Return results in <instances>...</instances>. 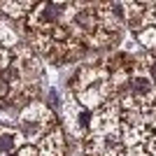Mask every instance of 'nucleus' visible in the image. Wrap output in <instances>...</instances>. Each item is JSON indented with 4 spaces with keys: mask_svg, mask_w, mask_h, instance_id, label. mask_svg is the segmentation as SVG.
<instances>
[{
    "mask_svg": "<svg viewBox=\"0 0 156 156\" xmlns=\"http://www.w3.org/2000/svg\"><path fill=\"white\" fill-rule=\"evenodd\" d=\"M37 156H65V140L58 126H54L37 144Z\"/></svg>",
    "mask_w": 156,
    "mask_h": 156,
    "instance_id": "nucleus-1",
    "label": "nucleus"
},
{
    "mask_svg": "<svg viewBox=\"0 0 156 156\" xmlns=\"http://www.w3.org/2000/svg\"><path fill=\"white\" fill-rule=\"evenodd\" d=\"M137 44L149 51H156V26H144L137 33Z\"/></svg>",
    "mask_w": 156,
    "mask_h": 156,
    "instance_id": "nucleus-2",
    "label": "nucleus"
},
{
    "mask_svg": "<svg viewBox=\"0 0 156 156\" xmlns=\"http://www.w3.org/2000/svg\"><path fill=\"white\" fill-rule=\"evenodd\" d=\"M9 93H12V86L7 84L5 77L0 75V98H2V100H7V98H9Z\"/></svg>",
    "mask_w": 156,
    "mask_h": 156,
    "instance_id": "nucleus-3",
    "label": "nucleus"
},
{
    "mask_svg": "<svg viewBox=\"0 0 156 156\" xmlns=\"http://www.w3.org/2000/svg\"><path fill=\"white\" fill-rule=\"evenodd\" d=\"M156 23V2H151V5H147V23Z\"/></svg>",
    "mask_w": 156,
    "mask_h": 156,
    "instance_id": "nucleus-4",
    "label": "nucleus"
},
{
    "mask_svg": "<svg viewBox=\"0 0 156 156\" xmlns=\"http://www.w3.org/2000/svg\"><path fill=\"white\" fill-rule=\"evenodd\" d=\"M5 156H19V151H14V154H5Z\"/></svg>",
    "mask_w": 156,
    "mask_h": 156,
    "instance_id": "nucleus-5",
    "label": "nucleus"
}]
</instances>
